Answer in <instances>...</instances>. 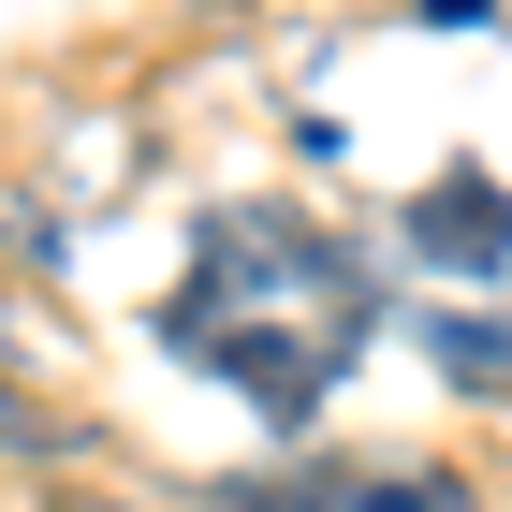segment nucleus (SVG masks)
<instances>
[{
  "label": "nucleus",
  "instance_id": "f257e3e1",
  "mask_svg": "<svg viewBox=\"0 0 512 512\" xmlns=\"http://www.w3.org/2000/svg\"><path fill=\"white\" fill-rule=\"evenodd\" d=\"M366 264L322 220H293V205H220L191 235V278H176V308H161V337H176V366H205V381H235L264 425H308L322 395L352 381L366 352Z\"/></svg>",
  "mask_w": 512,
  "mask_h": 512
},
{
  "label": "nucleus",
  "instance_id": "f03ea898",
  "mask_svg": "<svg viewBox=\"0 0 512 512\" xmlns=\"http://www.w3.org/2000/svg\"><path fill=\"white\" fill-rule=\"evenodd\" d=\"M395 264H410V293H425V352L469 395H512V191L483 176V161H454L439 191H410Z\"/></svg>",
  "mask_w": 512,
  "mask_h": 512
},
{
  "label": "nucleus",
  "instance_id": "7ed1b4c3",
  "mask_svg": "<svg viewBox=\"0 0 512 512\" xmlns=\"http://www.w3.org/2000/svg\"><path fill=\"white\" fill-rule=\"evenodd\" d=\"M220 512H469V483L425 469V454H308V469L235 483Z\"/></svg>",
  "mask_w": 512,
  "mask_h": 512
},
{
  "label": "nucleus",
  "instance_id": "20e7f679",
  "mask_svg": "<svg viewBox=\"0 0 512 512\" xmlns=\"http://www.w3.org/2000/svg\"><path fill=\"white\" fill-rule=\"evenodd\" d=\"M439 15H483V0H439Z\"/></svg>",
  "mask_w": 512,
  "mask_h": 512
}]
</instances>
